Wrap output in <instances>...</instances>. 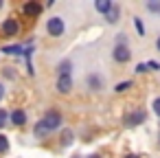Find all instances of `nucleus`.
Listing matches in <instances>:
<instances>
[{
    "instance_id": "5",
    "label": "nucleus",
    "mask_w": 160,
    "mask_h": 158,
    "mask_svg": "<svg viewBox=\"0 0 160 158\" xmlns=\"http://www.w3.org/2000/svg\"><path fill=\"white\" fill-rule=\"evenodd\" d=\"M42 3H38V0H29V3H24L22 5V13L27 16V18H38L40 13H42Z\"/></svg>"
},
{
    "instance_id": "21",
    "label": "nucleus",
    "mask_w": 160,
    "mask_h": 158,
    "mask_svg": "<svg viewBox=\"0 0 160 158\" xmlns=\"http://www.w3.org/2000/svg\"><path fill=\"white\" fill-rule=\"evenodd\" d=\"M136 73H138V75L147 73V64H136Z\"/></svg>"
},
{
    "instance_id": "7",
    "label": "nucleus",
    "mask_w": 160,
    "mask_h": 158,
    "mask_svg": "<svg viewBox=\"0 0 160 158\" xmlns=\"http://www.w3.org/2000/svg\"><path fill=\"white\" fill-rule=\"evenodd\" d=\"M57 90H59L62 94H68V92L72 90V77H70V75H59V77H57Z\"/></svg>"
},
{
    "instance_id": "28",
    "label": "nucleus",
    "mask_w": 160,
    "mask_h": 158,
    "mask_svg": "<svg viewBox=\"0 0 160 158\" xmlns=\"http://www.w3.org/2000/svg\"><path fill=\"white\" fill-rule=\"evenodd\" d=\"M88 158H101V156H97V154H92V156H88Z\"/></svg>"
},
{
    "instance_id": "16",
    "label": "nucleus",
    "mask_w": 160,
    "mask_h": 158,
    "mask_svg": "<svg viewBox=\"0 0 160 158\" xmlns=\"http://www.w3.org/2000/svg\"><path fill=\"white\" fill-rule=\"evenodd\" d=\"M147 11H151V13H160V3H158V0H149V3H147Z\"/></svg>"
},
{
    "instance_id": "29",
    "label": "nucleus",
    "mask_w": 160,
    "mask_h": 158,
    "mask_svg": "<svg viewBox=\"0 0 160 158\" xmlns=\"http://www.w3.org/2000/svg\"><path fill=\"white\" fill-rule=\"evenodd\" d=\"M72 158H81V156H72Z\"/></svg>"
},
{
    "instance_id": "11",
    "label": "nucleus",
    "mask_w": 160,
    "mask_h": 158,
    "mask_svg": "<svg viewBox=\"0 0 160 158\" xmlns=\"http://www.w3.org/2000/svg\"><path fill=\"white\" fill-rule=\"evenodd\" d=\"M118 13H121V9H118V5H112V9H110V11L105 13V20L114 24V22H118Z\"/></svg>"
},
{
    "instance_id": "17",
    "label": "nucleus",
    "mask_w": 160,
    "mask_h": 158,
    "mask_svg": "<svg viewBox=\"0 0 160 158\" xmlns=\"http://www.w3.org/2000/svg\"><path fill=\"white\" fill-rule=\"evenodd\" d=\"M7 123H9V112L5 108H0V130H2Z\"/></svg>"
},
{
    "instance_id": "13",
    "label": "nucleus",
    "mask_w": 160,
    "mask_h": 158,
    "mask_svg": "<svg viewBox=\"0 0 160 158\" xmlns=\"http://www.w3.org/2000/svg\"><path fill=\"white\" fill-rule=\"evenodd\" d=\"M2 53H7V55H22V53H24V48H22L20 44H13V46H5V48H2Z\"/></svg>"
},
{
    "instance_id": "2",
    "label": "nucleus",
    "mask_w": 160,
    "mask_h": 158,
    "mask_svg": "<svg viewBox=\"0 0 160 158\" xmlns=\"http://www.w3.org/2000/svg\"><path fill=\"white\" fill-rule=\"evenodd\" d=\"M64 31H66V24H64V20H62L59 16L48 18V22H46V33H48L51 38H62Z\"/></svg>"
},
{
    "instance_id": "30",
    "label": "nucleus",
    "mask_w": 160,
    "mask_h": 158,
    "mask_svg": "<svg viewBox=\"0 0 160 158\" xmlns=\"http://www.w3.org/2000/svg\"><path fill=\"white\" fill-rule=\"evenodd\" d=\"M0 7H2V3H0Z\"/></svg>"
},
{
    "instance_id": "9",
    "label": "nucleus",
    "mask_w": 160,
    "mask_h": 158,
    "mask_svg": "<svg viewBox=\"0 0 160 158\" xmlns=\"http://www.w3.org/2000/svg\"><path fill=\"white\" fill-rule=\"evenodd\" d=\"M88 88L90 90H101L103 88V77L101 75H88Z\"/></svg>"
},
{
    "instance_id": "6",
    "label": "nucleus",
    "mask_w": 160,
    "mask_h": 158,
    "mask_svg": "<svg viewBox=\"0 0 160 158\" xmlns=\"http://www.w3.org/2000/svg\"><path fill=\"white\" fill-rule=\"evenodd\" d=\"M145 119H147L145 110H136V112H129V114L125 116V125H129V127H136V125L145 123Z\"/></svg>"
},
{
    "instance_id": "20",
    "label": "nucleus",
    "mask_w": 160,
    "mask_h": 158,
    "mask_svg": "<svg viewBox=\"0 0 160 158\" xmlns=\"http://www.w3.org/2000/svg\"><path fill=\"white\" fill-rule=\"evenodd\" d=\"M33 134H35L38 138H42V136H46L48 132H46V130L42 127V123H38V125H35V130H33Z\"/></svg>"
},
{
    "instance_id": "27",
    "label": "nucleus",
    "mask_w": 160,
    "mask_h": 158,
    "mask_svg": "<svg viewBox=\"0 0 160 158\" xmlns=\"http://www.w3.org/2000/svg\"><path fill=\"white\" fill-rule=\"evenodd\" d=\"M156 48H158V51H160V38H158V40H156Z\"/></svg>"
},
{
    "instance_id": "8",
    "label": "nucleus",
    "mask_w": 160,
    "mask_h": 158,
    "mask_svg": "<svg viewBox=\"0 0 160 158\" xmlns=\"http://www.w3.org/2000/svg\"><path fill=\"white\" fill-rule=\"evenodd\" d=\"M9 123H13V125H18V127L24 125V123H27V112L20 110V108L13 110V112H9Z\"/></svg>"
},
{
    "instance_id": "1",
    "label": "nucleus",
    "mask_w": 160,
    "mask_h": 158,
    "mask_svg": "<svg viewBox=\"0 0 160 158\" xmlns=\"http://www.w3.org/2000/svg\"><path fill=\"white\" fill-rule=\"evenodd\" d=\"M42 127L46 130V132H55V130H59L62 127V114L57 112V110H48L44 116H42Z\"/></svg>"
},
{
    "instance_id": "18",
    "label": "nucleus",
    "mask_w": 160,
    "mask_h": 158,
    "mask_svg": "<svg viewBox=\"0 0 160 158\" xmlns=\"http://www.w3.org/2000/svg\"><path fill=\"white\" fill-rule=\"evenodd\" d=\"M134 27H136L138 35L142 38V35H145V24H142V20H140V18H134Z\"/></svg>"
},
{
    "instance_id": "22",
    "label": "nucleus",
    "mask_w": 160,
    "mask_h": 158,
    "mask_svg": "<svg viewBox=\"0 0 160 158\" xmlns=\"http://www.w3.org/2000/svg\"><path fill=\"white\" fill-rule=\"evenodd\" d=\"M147 68H151V70H160V64H158V62H147Z\"/></svg>"
},
{
    "instance_id": "26",
    "label": "nucleus",
    "mask_w": 160,
    "mask_h": 158,
    "mask_svg": "<svg viewBox=\"0 0 160 158\" xmlns=\"http://www.w3.org/2000/svg\"><path fill=\"white\" fill-rule=\"evenodd\" d=\"M125 158H140V156H136V154H127Z\"/></svg>"
},
{
    "instance_id": "3",
    "label": "nucleus",
    "mask_w": 160,
    "mask_h": 158,
    "mask_svg": "<svg viewBox=\"0 0 160 158\" xmlns=\"http://www.w3.org/2000/svg\"><path fill=\"white\" fill-rule=\"evenodd\" d=\"M112 57H114L118 64L129 62V59H132V48H129V44H114V48H112Z\"/></svg>"
},
{
    "instance_id": "23",
    "label": "nucleus",
    "mask_w": 160,
    "mask_h": 158,
    "mask_svg": "<svg viewBox=\"0 0 160 158\" xmlns=\"http://www.w3.org/2000/svg\"><path fill=\"white\" fill-rule=\"evenodd\" d=\"M153 112H156V114L160 116V97H158V99L153 101Z\"/></svg>"
},
{
    "instance_id": "4",
    "label": "nucleus",
    "mask_w": 160,
    "mask_h": 158,
    "mask_svg": "<svg viewBox=\"0 0 160 158\" xmlns=\"http://www.w3.org/2000/svg\"><path fill=\"white\" fill-rule=\"evenodd\" d=\"M0 31H2L5 38H16V35L20 33V24H18L16 18H7L2 24H0Z\"/></svg>"
},
{
    "instance_id": "15",
    "label": "nucleus",
    "mask_w": 160,
    "mask_h": 158,
    "mask_svg": "<svg viewBox=\"0 0 160 158\" xmlns=\"http://www.w3.org/2000/svg\"><path fill=\"white\" fill-rule=\"evenodd\" d=\"M7 151H9V138L0 134V154H7Z\"/></svg>"
},
{
    "instance_id": "12",
    "label": "nucleus",
    "mask_w": 160,
    "mask_h": 158,
    "mask_svg": "<svg viewBox=\"0 0 160 158\" xmlns=\"http://www.w3.org/2000/svg\"><path fill=\"white\" fill-rule=\"evenodd\" d=\"M70 70H72V62H70V59H64V62L57 66V73H59V75H70Z\"/></svg>"
},
{
    "instance_id": "19",
    "label": "nucleus",
    "mask_w": 160,
    "mask_h": 158,
    "mask_svg": "<svg viewBox=\"0 0 160 158\" xmlns=\"http://www.w3.org/2000/svg\"><path fill=\"white\" fill-rule=\"evenodd\" d=\"M62 143H64V145H70V143H72V132H70V130H64V132H62Z\"/></svg>"
},
{
    "instance_id": "25",
    "label": "nucleus",
    "mask_w": 160,
    "mask_h": 158,
    "mask_svg": "<svg viewBox=\"0 0 160 158\" xmlns=\"http://www.w3.org/2000/svg\"><path fill=\"white\" fill-rule=\"evenodd\" d=\"M2 99H5V86L0 84V101H2Z\"/></svg>"
},
{
    "instance_id": "31",
    "label": "nucleus",
    "mask_w": 160,
    "mask_h": 158,
    "mask_svg": "<svg viewBox=\"0 0 160 158\" xmlns=\"http://www.w3.org/2000/svg\"><path fill=\"white\" fill-rule=\"evenodd\" d=\"M158 140H160V138H158Z\"/></svg>"
},
{
    "instance_id": "24",
    "label": "nucleus",
    "mask_w": 160,
    "mask_h": 158,
    "mask_svg": "<svg viewBox=\"0 0 160 158\" xmlns=\"http://www.w3.org/2000/svg\"><path fill=\"white\" fill-rule=\"evenodd\" d=\"M116 44H127V40H125V35L121 33V35H116Z\"/></svg>"
},
{
    "instance_id": "10",
    "label": "nucleus",
    "mask_w": 160,
    "mask_h": 158,
    "mask_svg": "<svg viewBox=\"0 0 160 158\" xmlns=\"http://www.w3.org/2000/svg\"><path fill=\"white\" fill-rule=\"evenodd\" d=\"M112 5H114L112 0H97V3H94V9H97L99 13H103V16H105V13L112 9Z\"/></svg>"
},
{
    "instance_id": "14",
    "label": "nucleus",
    "mask_w": 160,
    "mask_h": 158,
    "mask_svg": "<svg viewBox=\"0 0 160 158\" xmlns=\"http://www.w3.org/2000/svg\"><path fill=\"white\" fill-rule=\"evenodd\" d=\"M129 88H134V81H121V84H116V86H114V92H118V94H121V92H127Z\"/></svg>"
}]
</instances>
